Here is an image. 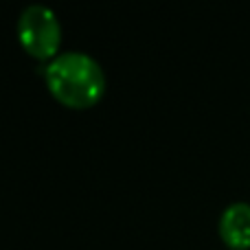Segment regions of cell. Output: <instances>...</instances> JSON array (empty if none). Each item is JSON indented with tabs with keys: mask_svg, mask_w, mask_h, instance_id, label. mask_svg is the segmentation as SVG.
<instances>
[{
	"mask_svg": "<svg viewBox=\"0 0 250 250\" xmlns=\"http://www.w3.org/2000/svg\"><path fill=\"white\" fill-rule=\"evenodd\" d=\"M18 38L29 55L48 60L55 55L62 40V26L55 11L46 4H29L18 18Z\"/></svg>",
	"mask_w": 250,
	"mask_h": 250,
	"instance_id": "cell-2",
	"label": "cell"
},
{
	"mask_svg": "<svg viewBox=\"0 0 250 250\" xmlns=\"http://www.w3.org/2000/svg\"><path fill=\"white\" fill-rule=\"evenodd\" d=\"M44 77L53 95L70 108H88L97 104L105 90L101 64L82 51H66L53 57Z\"/></svg>",
	"mask_w": 250,
	"mask_h": 250,
	"instance_id": "cell-1",
	"label": "cell"
},
{
	"mask_svg": "<svg viewBox=\"0 0 250 250\" xmlns=\"http://www.w3.org/2000/svg\"><path fill=\"white\" fill-rule=\"evenodd\" d=\"M220 235L229 246H250V202H233L220 215Z\"/></svg>",
	"mask_w": 250,
	"mask_h": 250,
	"instance_id": "cell-3",
	"label": "cell"
}]
</instances>
